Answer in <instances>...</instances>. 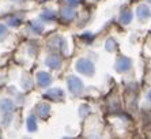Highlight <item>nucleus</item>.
Segmentation results:
<instances>
[{
  "mask_svg": "<svg viewBox=\"0 0 151 139\" xmlns=\"http://www.w3.org/2000/svg\"><path fill=\"white\" fill-rule=\"evenodd\" d=\"M76 70L79 71V72L84 74V75H93V74H94V71H95L94 66H93L91 63L88 62V60H86V59H82V60H79V62H78Z\"/></svg>",
  "mask_w": 151,
  "mask_h": 139,
  "instance_id": "f257e3e1",
  "label": "nucleus"
},
{
  "mask_svg": "<svg viewBox=\"0 0 151 139\" xmlns=\"http://www.w3.org/2000/svg\"><path fill=\"white\" fill-rule=\"evenodd\" d=\"M131 66H132V62H131L129 57H125V56L120 57L116 62V70L119 72H125V71H128V70L131 68Z\"/></svg>",
  "mask_w": 151,
  "mask_h": 139,
  "instance_id": "f03ea898",
  "label": "nucleus"
},
{
  "mask_svg": "<svg viewBox=\"0 0 151 139\" xmlns=\"http://www.w3.org/2000/svg\"><path fill=\"white\" fill-rule=\"evenodd\" d=\"M136 14H137V17H139V19H148V18L151 17V11H150V8L147 7V6H144V4H140L139 7H137V10H136Z\"/></svg>",
  "mask_w": 151,
  "mask_h": 139,
  "instance_id": "7ed1b4c3",
  "label": "nucleus"
},
{
  "mask_svg": "<svg viewBox=\"0 0 151 139\" xmlns=\"http://www.w3.org/2000/svg\"><path fill=\"white\" fill-rule=\"evenodd\" d=\"M68 83H70L71 90L74 91V93H81V91H82V87H83V85H82V82L78 79V78L71 77L70 79H68Z\"/></svg>",
  "mask_w": 151,
  "mask_h": 139,
  "instance_id": "20e7f679",
  "label": "nucleus"
},
{
  "mask_svg": "<svg viewBox=\"0 0 151 139\" xmlns=\"http://www.w3.org/2000/svg\"><path fill=\"white\" fill-rule=\"evenodd\" d=\"M120 21L123 22L124 25L129 23V22L132 21V12H131V11H123V14L120 17Z\"/></svg>",
  "mask_w": 151,
  "mask_h": 139,
  "instance_id": "39448f33",
  "label": "nucleus"
},
{
  "mask_svg": "<svg viewBox=\"0 0 151 139\" xmlns=\"http://www.w3.org/2000/svg\"><path fill=\"white\" fill-rule=\"evenodd\" d=\"M114 49H116V42H114V40L109 38L108 41H106V51L112 52V51H114Z\"/></svg>",
  "mask_w": 151,
  "mask_h": 139,
  "instance_id": "423d86ee",
  "label": "nucleus"
},
{
  "mask_svg": "<svg viewBox=\"0 0 151 139\" xmlns=\"http://www.w3.org/2000/svg\"><path fill=\"white\" fill-rule=\"evenodd\" d=\"M147 97H148V100H150V102H151V91H150V93H148V96H147Z\"/></svg>",
  "mask_w": 151,
  "mask_h": 139,
  "instance_id": "0eeeda50",
  "label": "nucleus"
},
{
  "mask_svg": "<svg viewBox=\"0 0 151 139\" xmlns=\"http://www.w3.org/2000/svg\"><path fill=\"white\" fill-rule=\"evenodd\" d=\"M71 3H76V0H71Z\"/></svg>",
  "mask_w": 151,
  "mask_h": 139,
  "instance_id": "6e6552de",
  "label": "nucleus"
},
{
  "mask_svg": "<svg viewBox=\"0 0 151 139\" xmlns=\"http://www.w3.org/2000/svg\"><path fill=\"white\" fill-rule=\"evenodd\" d=\"M148 1H150V3H151V0H148Z\"/></svg>",
  "mask_w": 151,
  "mask_h": 139,
  "instance_id": "1a4fd4ad",
  "label": "nucleus"
}]
</instances>
